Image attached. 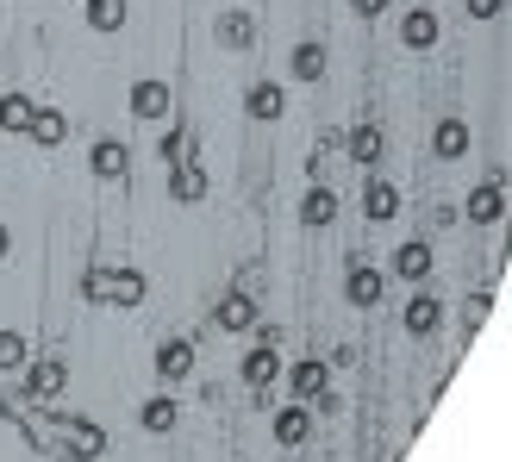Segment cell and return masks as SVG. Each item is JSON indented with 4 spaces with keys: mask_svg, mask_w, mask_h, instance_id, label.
<instances>
[{
    "mask_svg": "<svg viewBox=\"0 0 512 462\" xmlns=\"http://www.w3.org/2000/svg\"><path fill=\"white\" fill-rule=\"evenodd\" d=\"M363 213H369L375 225H388V219H400V188H394V182H381V175H375V182L363 188Z\"/></svg>",
    "mask_w": 512,
    "mask_h": 462,
    "instance_id": "obj_22",
    "label": "cell"
},
{
    "mask_svg": "<svg viewBox=\"0 0 512 462\" xmlns=\"http://www.w3.org/2000/svg\"><path fill=\"white\" fill-rule=\"evenodd\" d=\"M350 7L363 13V19H375V13H388V0H350Z\"/></svg>",
    "mask_w": 512,
    "mask_h": 462,
    "instance_id": "obj_31",
    "label": "cell"
},
{
    "mask_svg": "<svg viewBox=\"0 0 512 462\" xmlns=\"http://www.w3.org/2000/svg\"><path fill=\"white\" fill-rule=\"evenodd\" d=\"M25 138H32L38 150H57V144L69 138V119H63L57 107H44V100H38V113H32V132H25Z\"/></svg>",
    "mask_w": 512,
    "mask_h": 462,
    "instance_id": "obj_21",
    "label": "cell"
},
{
    "mask_svg": "<svg viewBox=\"0 0 512 462\" xmlns=\"http://www.w3.org/2000/svg\"><path fill=\"white\" fill-rule=\"evenodd\" d=\"M275 375H281V356L269 350V344H256V350H244V388L263 400L269 388H275Z\"/></svg>",
    "mask_w": 512,
    "mask_h": 462,
    "instance_id": "obj_11",
    "label": "cell"
},
{
    "mask_svg": "<svg viewBox=\"0 0 512 462\" xmlns=\"http://www.w3.org/2000/svg\"><path fill=\"white\" fill-rule=\"evenodd\" d=\"M288 388H294V400H306V406H313V400L331 388V363H319V356H306V363H294Z\"/></svg>",
    "mask_w": 512,
    "mask_h": 462,
    "instance_id": "obj_14",
    "label": "cell"
},
{
    "mask_svg": "<svg viewBox=\"0 0 512 462\" xmlns=\"http://www.w3.org/2000/svg\"><path fill=\"white\" fill-rule=\"evenodd\" d=\"M463 7H469V19H500L506 0H463Z\"/></svg>",
    "mask_w": 512,
    "mask_h": 462,
    "instance_id": "obj_30",
    "label": "cell"
},
{
    "mask_svg": "<svg viewBox=\"0 0 512 462\" xmlns=\"http://www.w3.org/2000/svg\"><path fill=\"white\" fill-rule=\"evenodd\" d=\"M375 462H394V456H375Z\"/></svg>",
    "mask_w": 512,
    "mask_h": 462,
    "instance_id": "obj_33",
    "label": "cell"
},
{
    "mask_svg": "<svg viewBox=\"0 0 512 462\" xmlns=\"http://www.w3.org/2000/svg\"><path fill=\"white\" fill-rule=\"evenodd\" d=\"M381 288H388V275H381V269H369L363 256H356V263H350V275H344V300L369 313V306H381Z\"/></svg>",
    "mask_w": 512,
    "mask_h": 462,
    "instance_id": "obj_5",
    "label": "cell"
},
{
    "mask_svg": "<svg viewBox=\"0 0 512 462\" xmlns=\"http://www.w3.org/2000/svg\"><path fill=\"white\" fill-rule=\"evenodd\" d=\"M400 325H406V338H431V331L444 325V306L431 300V294H413V300H406V313H400Z\"/></svg>",
    "mask_w": 512,
    "mask_h": 462,
    "instance_id": "obj_16",
    "label": "cell"
},
{
    "mask_svg": "<svg viewBox=\"0 0 512 462\" xmlns=\"http://www.w3.org/2000/svg\"><path fill=\"white\" fill-rule=\"evenodd\" d=\"M88 169L100 175V182H125V169H132V150H125L119 138H94V150H88Z\"/></svg>",
    "mask_w": 512,
    "mask_h": 462,
    "instance_id": "obj_10",
    "label": "cell"
},
{
    "mask_svg": "<svg viewBox=\"0 0 512 462\" xmlns=\"http://www.w3.org/2000/svg\"><path fill=\"white\" fill-rule=\"evenodd\" d=\"M331 219H338V194H331L325 182H313V188H306V200H300V225L306 231H325Z\"/></svg>",
    "mask_w": 512,
    "mask_h": 462,
    "instance_id": "obj_17",
    "label": "cell"
},
{
    "mask_svg": "<svg viewBox=\"0 0 512 462\" xmlns=\"http://www.w3.org/2000/svg\"><path fill=\"white\" fill-rule=\"evenodd\" d=\"M57 438H63V456H69V462L107 456V425H94V419H82V413H63V406H57Z\"/></svg>",
    "mask_w": 512,
    "mask_h": 462,
    "instance_id": "obj_1",
    "label": "cell"
},
{
    "mask_svg": "<svg viewBox=\"0 0 512 462\" xmlns=\"http://www.w3.org/2000/svg\"><path fill=\"white\" fill-rule=\"evenodd\" d=\"M194 375V344L188 338H163L157 344V381H188Z\"/></svg>",
    "mask_w": 512,
    "mask_h": 462,
    "instance_id": "obj_13",
    "label": "cell"
},
{
    "mask_svg": "<svg viewBox=\"0 0 512 462\" xmlns=\"http://www.w3.org/2000/svg\"><path fill=\"white\" fill-rule=\"evenodd\" d=\"M463 213H469L475 225H500V219H506V182H500V169L469 194V207H463Z\"/></svg>",
    "mask_w": 512,
    "mask_h": 462,
    "instance_id": "obj_9",
    "label": "cell"
},
{
    "mask_svg": "<svg viewBox=\"0 0 512 462\" xmlns=\"http://www.w3.org/2000/svg\"><path fill=\"white\" fill-rule=\"evenodd\" d=\"M82 19H88V32H125V19H132V7H125V0H88V7H82Z\"/></svg>",
    "mask_w": 512,
    "mask_h": 462,
    "instance_id": "obj_24",
    "label": "cell"
},
{
    "mask_svg": "<svg viewBox=\"0 0 512 462\" xmlns=\"http://www.w3.org/2000/svg\"><path fill=\"white\" fill-rule=\"evenodd\" d=\"M400 44H406V50H431V44H438V13H431V7H413V13L400 19Z\"/></svg>",
    "mask_w": 512,
    "mask_h": 462,
    "instance_id": "obj_20",
    "label": "cell"
},
{
    "mask_svg": "<svg viewBox=\"0 0 512 462\" xmlns=\"http://www.w3.org/2000/svg\"><path fill=\"white\" fill-rule=\"evenodd\" d=\"M7 256H13V231L0 225V263H7Z\"/></svg>",
    "mask_w": 512,
    "mask_h": 462,
    "instance_id": "obj_32",
    "label": "cell"
},
{
    "mask_svg": "<svg viewBox=\"0 0 512 462\" xmlns=\"http://www.w3.org/2000/svg\"><path fill=\"white\" fill-rule=\"evenodd\" d=\"M431 263H438V256H431V244H419V238H406L394 250V275L413 281V288H419V281H431Z\"/></svg>",
    "mask_w": 512,
    "mask_h": 462,
    "instance_id": "obj_15",
    "label": "cell"
},
{
    "mask_svg": "<svg viewBox=\"0 0 512 462\" xmlns=\"http://www.w3.org/2000/svg\"><path fill=\"white\" fill-rule=\"evenodd\" d=\"M32 363V344H25V331H0V375H19Z\"/></svg>",
    "mask_w": 512,
    "mask_h": 462,
    "instance_id": "obj_27",
    "label": "cell"
},
{
    "mask_svg": "<svg viewBox=\"0 0 512 462\" xmlns=\"http://www.w3.org/2000/svg\"><path fill=\"white\" fill-rule=\"evenodd\" d=\"M213 32H219V44H225V50H250L256 25H250V13H219V25H213Z\"/></svg>",
    "mask_w": 512,
    "mask_h": 462,
    "instance_id": "obj_26",
    "label": "cell"
},
{
    "mask_svg": "<svg viewBox=\"0 0 512 462\" xmlns=\"http://www.w3.org/2000/svg\"><path fill=\"white\" fill-rule=\"evenodd\" d=\"M32 113H38V100H32V94H0V132L25 138V132H32Z\"/></svg>",
    "mask_w": 512,
    "mask_h": 462,
    "instance_id": "obj_23",
    "label": "cell"
},
{
    "mask_svg": "<svg viewBox=\"0 0 512 462\" xmlns=\"http://www.w3.org/2000/svg\"><path fill=\"white\" fill-rule=\"evenodd\" d=\"M125 107H132L138 119H150V125H163V119H169V107H175V94H169V82H157V75H144V82H132V94H125Z\"/></svg>",
    "mask_w": 512,
    "mask_h": 462,
    "instance_id": "obj_3",
    "label": "cell"
},
{
    "mask_svg": "<svg viewBox=\"0 0 512 462\" xmlns=\"http://www.w3.org/2000/svg\"><path fill=\"white\" fill-rule=\"evenodd\" d=\"M19 394L38 400V406H57V400L69 394V363H63V356H38V363H25Z\"/></svg>",
    "mask_w": 512,
    "mask_h": 462,
    "instance_id": "obj_2",
    "label": "cell"
},
{
    "mask_svg": "<svg viewBox=\"0 0 512 462\" xmlns=\"http://www.w3.org/2000/svg\"><path fill=\"white\" fill-rule=\"evenodd\" d=\"M269 431H275L281 450H300L306 438H313V406H306V400H288V406L269 419Z\"/></svg>",
    "mask_w": 512,
    "mask_h": 462,
    "instance_id": "obj_4",
    "label": "cell"
},
{
    "mask_svg": "<svg viewBox=\"0 0 512 462\" xmlns=\"http://www.w3.org/2000/svg\"><path fill=\"white\" fill-rule=\"evenodd\" d=\"M175 419H182V406H175L169 394H157V400H144V413H138V425L150 431V438H163V431H175Z\"/></svg>",
    "mask_w": 512,
    "mask_h": 462,
    "instance_id": "obj_25",
    "label": "cell"
},
{
    "mask_svg": "<svg viewBox=\"0 0 512 462\" xmlns=\"http://www.w3.org/2000/svg\"><path fill=\"white\" fill-rule=\"evenodd\" d=\"M169 200H175V207H200V200H207V169H200L194 157L169 163Z\"/></svg>",
    "mask_w": 512,
    "mask_h": 462,
    "instance_id": "obj_7",
    "label": "cell"
},
{
    "mask_svg": "<svg viewBox=\"0 0 512 462\" xmlns=\"http://www.w3.org/2000/svg\"><path fill=\"white\" fill-rule=\"evenodd\" d=\"M294 75L300 82H325V50L319 44H294Z\"/></svg>",
    "mask_w": 512,
    "mask_h": 462,
    "instance_id": "obj_28",
    "label": "cell"
},
{
    "mask_svg": "<svg viewBox=\"0 0 512 462\" xmlns=\"http://www.w3.org/2000/svg\"><path fill=\"white\" fill-rule=\"evenodd\" d=\"M244 113H250V119H263V125H275L281 113H288V94H281L275 82H250V94H244Z\"/></svg>",
    "mask_w": 512,
    "mask_h": 462,
    "instance_id": "obj_18",
    "label": "cell"
},
{
    "mask_svg": "<svg viewBox=\"0 0 512 462\" xmlns=\"http://www.w3.org/2000/svg\"><path fill=\"white\" fill-rule=\"evenodd\" d=\"M82 300H94V306H107V263H94V269L82 275Z\"/></svg>",
    "mask_w": 512,
    "mask_h": 462,
    "instance_id": "obj_29",
    "label": "cell"
},
{
    "mask_svg": "<svg viewBox=\"0 0 512 462\" xmlns=\"http://www.w3.org/2000/svg\"><path fill=\"white\" fill-rule=\"evenodd\" d=\"M144 294H150L144 269H132V263L107 269V306H144Z\"/></svg>",
    "mask_w": 512,
    "mask_h": 462,
    "instance_id": "obj_12",
    "label": "cell"
},
{
    "mask_svg": "<svg viewBox=\"0 0 512 462\" xmlns=\"http://www.w3.org/2000/svg\"><path fill=\"white\" fill-rule=\"evenodd\" d=\"M344 150H350V163H356V169H375L381 157H388V138H381V125H375V119H363V125H350Z\"/></svg>",
    "mask_w": 512,
    "mask_h": 462,
    "instance_id": "obj_8",
    "label": "cell"
},
{
    "mask_svg": "<svg viewBox=\"0 0 512 462\" xmlns=\"http://www.w3.org/2000/svg\"><path fill=\"white\" fill-rule=\"evenodd\" d=\"M469 125L463 119H438V125H431V150H438V157L444 163H456V157H469Z\"/></svg>",
    "mask_w": 512,
    "mask_h": 462,
    "instance_id": "obj_19",
    "label": "cell"
},
{
    "mask_svg": "<svg viewBox=\"0 0 512 462\" xmlns=\"http://www.w3.org/2000/svg\"><path fill=\"white\" fill-rule=\"evenodd\" d=\"M256 319H263V306H256L250 294H225V300L213 306V325H219V331H232V338L256 331Z\"/></svg>",
    "mask_w": 512,
    "mask_h": 462,
    "instance_id": "obj_6",
    "label": "cell"
}]
</instances>
